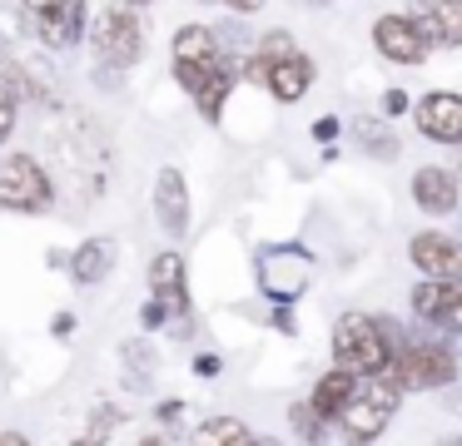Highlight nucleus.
Returning a JSON list of instances; mask_svg holds the SVG:
<instances>
[{
  "label": "nucleus",
  "mask_w": 462,
  "mask_h": 446,
  "mask_svg": "<svg viewBox=\"0 0 462 446\" xmlns=\"http://www.w3.org/2000/svg\"><path fill=\"white\" fill-rule=\"evenodd\" d=\"M70 327H75V317L65 313V317H55V323H51V332H55V337H65V332H70Z\"/></svg>",
  "instance_id": "nucleus-26"
},
{
  "label": "nucleus",
  "mask_w": 462,
  "mask_h": 446,
  "mask_svg": "<svg viewBox=\"0 0 462 446\" xmlns=\"http://www.w3.org/2000/svg\"><path fill=\"white\" fill-rule=\"evenodd\" d=\"M333 367L353 377H378L393 367V342L378 317L368 313H343L333 327Z\"/></svg>",
  "instance_id": "nucleus-2"
},
{
  "label": "nucleus",
  "mask_w": 462,
  "mask_h": 446,
  "mask_svg": "<svg viewBox=\"0 0 462 446\" xmlns=\"http://www.w3.org/2000/svg\"><path fill=\"white\" fill-rule=\"evenodd\" d=\"M353 387H358V377L353 372H323L319 377V392H313V412L323 416V422H338L343 416V406H348V396H353Z\"/></svg>",
  "instance_id": "nucleus-16"
},
{
  "label": "nucleus",
  "mask_w": 462,
  "mask_h": 446,
  "mask_svg": "<svg viewBox=\"0 0 462 446\" xmlns=\"http://www.w3.org/2000/svg\"><path fill=\"white\" fill-rule=\"evenodd\" d=\"M140 446H164V441H160V436H144V441H140Z\"/></svg>",
  "instance_id": "nucleus-32"
},
{
  "label": "nucleus",
  "mask_w": 462,
  "mask_h": 446,
  "mask_svg": "<svg viewBox=\"0 0 462 446\" xmlns=\"http://www.w3.org/2000/svg\"><path fill=\"white\" fill-rule=\"evenodd\" d=\"M398 377L402 392H442L448 382H457V357H452L448 342H408L388 367Z\"/></svg>",
  "instance_id": "nucleus-4"
},
{
  "label": "nucleus",
  "mask_w": 462,
  "mask_h": 446,
  "mask_svg": "<svg viewBox=\"0 0 462 446\" xmlns=\"http://www.w3.org/2000/svg\"><path fill=\"white\" fill-rule=\"evenodd\" d=\"M263 85L273 89V95L289 105V99H299L303 89L313 85V65H309V55H293V59H279V65H269L263 69Z\"/></svg>",
  "instance_id": "nucleus-15"
},
{
  "label": "nucleus",
  "mask_w": 462,
  "mask_h": 446,
  "mask_svg": "<svg viewBox=\"0 0 462 446\" xmlns=\"http://www.w3.org/2000/svg\"><path fill=\"white\" fill-rule=\"evenodd\" d=\"M457 174L452 168H438V164H428V168H418L412 174V204L422 208V214H452L457 208Z\"/></svg>",
  "instance_id": "nucleus-13"
},
{
  "label": "nucleus",
  "mask_w": 462,
  "mask_h": 446,
  "mask_svg": "<svg viewBox=\"0 0 462 446\" xmlns=\"http://www.w3.org/2000/svg\"><path fill=\"white\" fill-rule=\"evenodd\" d=\"M412 313L438 323L442 332H462V283H418L412 287Z\"/></svg>",
  "instance_id": "nucleus-10"
},
{
  "label": "nucleus",
  "mask_w": 462,
  "mask_h": 446,
  "mask_svg": "<svg viewBox=\"0 0 462 446\" xmlns=\"http://www.w3.org/2000/svg\"><path fill=\"white\" fill-rule=\"evenodd\" d=\"M150 287H154V303H160L164 317H180L189 307V293H184V258L180 253H160L150 263Z\"/></svg>",
  "instance_id": "nucleus-14"
},
{
  "label": "nucleus",
  "mask_w": 462,
  "mask_h": 446,
  "mask_svg": "<svg viewBox=\"0 0 462 446\" xmlns=\"http://www.w3.org/2000/svg\"><path fill=\"white\" fill-rule=\"evenodd\" d=\"M398 396H402V387H398V377H393V372L368 377V382L353 387L348 406H343V416H338L333 426H338L343 441H353V446L378 441L383 426L393 422V412H398Z\"/></svg>",
  "instance_id": "nucleus-3"
},
{
  "label": "nucleus",
  "mask_w": 462,
  "mask_h": 446,
  "mask_svg": "<svg viewBox=\"0 0 462 446\" xmlns=\"http://www.w3.org/2000/svg\"><path fill=\"white\" fill-rule=\"evenodd\" d=\"M70 446H105V441H100V436H90V432H85L80 441H70Z\"/></svg>",
  "instance_id": "nucleus-29"
},
{
  "label": "nucleus",
  "mask_w": 462,
  "mask_h": 446,
  "mask_svg": "<svg viewBox=\"0 0 462 446\" xmlns=\"http://www.w3.org/2000/svg\"><path fill=\"white\" fill-rule=\"evenodd\" d=\"M408 253H412V268H418L428 283H462V243L457 238H448V233H418L408 243Z\"/></svg>",
  "instance_id": "nucleus-7"
},
{
  "label": "nucleus",
  "mask_w": 462,
  "mask_h": 446,
  "mask_svg": "<svg viewBox=\"0 0 462 446\" xmlns=\"http://www.w3.org/2000/svg\"><path fill=\"white\" fill-rule=\"evenodd\" d=\"M95 55H100V65H110V69H130L134 59L144 55V25L130 15V10L110 5L100 20H95Z\"/></svg>",
  "instance_id": "nucleus-6"
},
{
  "label": "nucleus",
  "mask_w": 462,
  "mask_h": 446,
  "mask_svg": "<svg viewBox=\"0 0 462 446\" xmlns=\"http://www.w3.org/2000/svg\"><path fill=\"white\" fill-rule=\"evenodd\" d=\"M194 367H199L204 377H214V372H219V357H199V362H194Z\"/></svg>",
  "instance_id": "nucleus-27"
},
{
  "label": "nucleus",
  "mask_w": 462,
  "mask_h": 446,
  "mask_svg": "<svg viewBox=\"0 0 462 446\" xmlns=\"http://www.w3.org/2000/svg\"><path fill=\"white\" fill-rule=\"evenodd\" d=\"M174 79L194 95L204 119H219V105L229 95V59L219 55L209 25H184L174 35Z\"/></svg>",
  "instance_id": "nucleus-1"
},
{
  "label": "nucleus",
  "mask_w": 462,
  "mask_h": 446,
  "mask_svg": "<svg viewBox=\"0 0 462 446\" xmlns=\"http://www.w3.org/2000/svg\"><path fill=\"white\" fill-rule=\"evenodd\" d=\"M289 422H293V432H299L309 446H319V441H323V416L313 412V402H309V406L293 402V406H289Z\"/></svg>",
  "instance_id": "nucleus-21"
},
{
  "label": "nucleus",
  "mask_w": 462,
  "mask_h": 446,
  "mask_svg": "<svg viewBox=\"0 0 462 446\" xmlns=\"http://www.w3.org/2000/svg\"><path fill=\"white\" fill-rule=\"evenodd\" d=\"M373 45H378L393 65H418V59L428 55V40L412 25V15H383L378 25H373Z\"/></svg>",
  "instance_id": "nucleus-9"
},
{
  "label": "nucleus",
  "mask_w": 462,
  "mask_h": 446,
  "mask_svg": "<svg viewBox=\"0 0 462 446\" xmlns=\"http://www.w3.org/2000/svg\"><path fill=\"white\" fill-rule=\"evenodd\" d=\"M0 446H31L21 432H0Z\"/></svg>",
  "instance_id": "nucleus-28"
},
{
  "label": "nucleus",
  "mask_w": 462,
  "mask_h": 446,
  "mask_svg": "<svg viewBox=\"0 0 462 446\" xmlns=\"http://www.w3.org/2000/svg\"><path fill=\"white\" fill-rule=\"evenodd\" d=\"M25 10H35V15H55V10H65L70 0H21Z\"/></svg>",
  "instance_id": "nucleus-23"
},
{
  "label": "nucleus",
  "mask_w": 462,
  "mask_h": 446,
  "mask_svg": "<svg viewBox=\"0 0 462 446\" xmlns=\"http://www.w3.org/2000/svg\"><path fill=\"white\" fill-rule=\"evenodd\" d=\"M402 109H408V95H402V89H388V95H383V114H402Z\"/></svg>",
  "instance_id": "nucleus-24"
},
{
  "label": "nucleus",
  "mask_w": 462,
  "mask_h": 446,
  "mask_svg": "<svg viewBox=\"0 0 462 446\" xmlns=\"http://www.w3.org/2000/svg\"><path fill=\"white\" fill-rule=\"evenodd\" d=\"M358 139H363V149H368L373 159H398V154H402L398 134H388V129H378L373 119H363V124H358Z\"/></svg>",
  "instance_id": "nucleus-20"
},
{
  "label": "nucleus",
  "mask_w": 462,
  "mask_h": 446,
  "mask_svg": "<svg viewBox=\"0 0 462 446\" xmlns=\"http://www.w3.org/2000/svg\"><path fill=\"white\" fill-rule=\"evenodd\" d=\"M418 129L428 139H442V144H462V95H448V89H432L418 105Z\"/></svg>",
  "instance_id": "nucleus-12"
},
{
  "label": "nucleus",
  "mask_w": 462,
  "mask_h": 446,
  "mask_svg": "<svg viewBox=\"0 0 462 446\" xmlns=\"http://www.w3.org/2000/svg\"><path fill=\"white\" fill-rule=\"evenodd\" d=\"M412 25L438 50L462 45V0H412Z\"/></svg>",
  "instance_id": "nucleus-8"
},
{
  "label": "nucleus",
  "mask_w": 462,
  "mask_h": 446,
  "mask_svg": "<svg viewBox=\"0 0 462 446\" xmlns=\"http://www.w3.org/2000/svg\"><path fill=\"white\" fill-rule=\"evenodd\" d=\"M313 134H319V139H333V134H338V119H319V124H313Z\"/></svg>",
  "instance_id": "nucleus-25"
},
{
  "label": "nucleus",
  "mask_w": 462,
  "mask_h": 446,
  "mask_svg": "<svg viewBox=\"0 0 462 446\" xmlns=\"http://www.w3.org/2000/svg\"><path fill=\"white\" fill-rule=\"evenodd\" d=\"M194 446H259V436L244 422H234V416H214V422H204L194 432Z\"/></svg>",
  "instance_id": "nucleus-18"
},
{
  "label": "nucleus",
  "mask_w": 462,
  "mask_h": 446,
  "mask_svg": "<svg viewBox=\"0 0 462 446\" xmlns=\"http://www.w3.org/2000/svg\"><path fill=\"white\" fill-rule=\"evenodd\" d=\"M130 5H150V0H130Z\"/></svg>",
  "instance_id": "nucleus-33"
},
{
  "label": "nucleus",
  "mask_w": 462,
  "mask_h": 446,
  "mask_svg": "<svg viewBox=\"0 0 462 446\" xmlns=\"http://www.w3.org/2000/svg\"><path fill=\"white\" fill-rule=\"evenodd\" d=\"M11 129H15V99H11V89H0V144L11 139Z\"/></svg>",
  "instance_id": "nucleus-22"
},
{
  "label": "nucleus",
  "mask_w": 462,
  "mask_h": 446,
  "mask_svg": "<svg viewBox=\"0 0 462 446\" xmlns=\"http://www.w3.org/2000/svg\"><path fill=\"white\" fill-rule=\"evenodd\" d=\"M110 268H115V238H90V243L75 248V258H70L75 283H100Z\"/></svg>",
  "instance_id": "nucleus-17"
},
{
  "label": "nucleus",
  "mask_w": 462,
  "mask_h": 446,
  "mask_svg": "<svg viewBox=\"0 0 462 446\" xmlns=\"http://www.w3.org/2000/svg\"><path fill=\"white\" fill-rule=\"evenodd\" d=\"M51 198H55V178L41 168V159L11 154L0 164V208H11V214H41V208H51Z\"/></svg>",
  "instance_id": "nucleus-5"
},
{
  "label": "nucleus",
  "mask_w": 462,
  "mask_h": 446,
  "mask_svg": "<svg viewBox=\"0 0 462 446\" xmlns=\"http://www.w3.org/2000/svg\"><path fill=\"white\" fill-rule=\"evenodd\" d=\"M234 10H259V0H229Z\"/></svg>",
  "instance_id": "nucleus-30"
},
{
  "label": "nucleus",
  "mask_w": 462,
  "mask_h": 446,
  "mask_svg": "<svg viewBox=\"0 0 462 446\" xmlns=\"http://www.w3.org/2000/svg\"><path fill=\"white\" fill-rule=\"evenodd\" d=\"M438 446H462V432H457V436H442Z\"/></svg>",
  "instance_id": "nucleus-31"
},
{
  "label": "nucleus",
  "mask_w": 462,
  "mask_h": 446,
  "mask_svg": "<svg viewBox=\"0 0 462 446\" xmlns=\"http://www.w3.org/2000/svg\"><path fill=\"white\" fill-rule=\"evenodd\" d=\"M80 20H85V0H70L65 10H55V15H45V45H75L80 40Z\"/></svg>",
  "instance_id": "nucleus-19"
},
{
  "label": "nucleus",
  "mask_w": 462,
  "mask_h": 446,
  "mask_svg": "<svg viewBox=\"0 0 462 446\" xmlns=\"http://www.w3.org/2000/svg\"><path fill=\"white\" fill-rule=\"evenodd\" d=\"M154 214H160V228L170 238L189 233V188H184L180 168H160V178H154Z\"/></svg>",
  "instance_id": "nucleus-11"
}]
</instances>
